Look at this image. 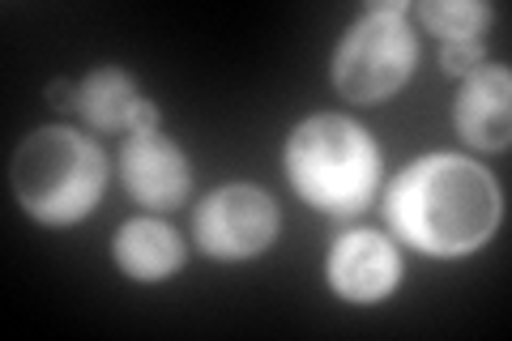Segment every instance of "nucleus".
I'll use <instances>...</instances> for the list:
<instances>
[{
    "mask_svg": "<svg viewBox=\"0 0 512 341\" xmlns=\"http://www.w3.org/2000/svg\"><path fill=\"white\" fill-rule=\"evenodd\" d=\"M393 235L427 256H466L500 231L504 192L487 167L461 154L414 158L384 192Z\"/></svg>",
    "mask_w": 512,
    "mask_h": 341,
    "instance_id": "nucleus-1",
    "label": "nucleus"
},
{
    "mask_svg": "<svg viewBox=\"0 0 512 341\" xmlns=\"http://www.w3.org/2000/svg\"><path fill=\"white\" fill-rule=\"evenodd\" d=\"M286 180L329 218L363 214L380 184V150L363 124L338 111L308 116L286 137Z\"/></svg>",
    "mask_w": 512,
    "mask_h": 341,
    "instance_id": "nucleus-2",
    "label": "nucleus"
},
{
    "mask_svg": "<svg viewBox=\"0 0 512 341\" xmlns=\"http://www.w3.org/2000/svg\"><path fill=\"white\" fill-rule=\"evenodd\" d=\"M13 192L43 226H73L99 205L107 154L73 128H39L13 150Z\"/></svg>",
    "mask_w": 512,
    "mask_h": 341,
    "instance_id": "nucleus-3",
    "label": "nucleus"
},
{
    "mask_svg": "<svg viewBox=\"0 0 512 341\" xmlns=\"http://www.w3.org/2000/svg\"><path fill=\"white\" fill-rule=\"evenodd\" d=\"M128 133H158V107L150 99H141L137 111H133V128Z\"/></svg>",
    "mask_w": 512,
    "mask_h": 341,
    "instance_id": "nucleus-13",
    "label": "nucleus"
},
{
    "mask_svg": "<svg viewBox=\"0 0 512 341\" xmlns=\"http://www.w3.org/2000/svg\"><path fill=\"white\" fill-rule=\"evenodd\" d=\"M120 184L137 205L175 209L188 201L192 171L175 141L158 133H128V141L120 145Z\"/></svg>",
    "mask_w": 512,
    "mask_h": 341,
    "instance_id": "nucleus-6",
    "label": "nucleus"
},
{
    "mask_svg": "<svg viewBox=\"0 0 512 341\" xmlns=\"http://www.w3.org/2000/svg\"><path fill=\"white\" fill-rule=\"evenodd\" d=\"M47 103L52 107H60V111H77V86H69V81H52V86H47Z\"/></svg>",
    "mask_w": 512,
    "mask_h": 341,
    "instance_id": "nucleus-14",
    "label": "nucleus"
},
{
    "mask_svg": "<svg viewBox=\"0 0 512 341\" xmlns=\"http://www.w3.org/2000/svg\"><path fill=\"white\" fill-rule=\"evenodd\" d=\"M406 0H376L333 52V86L350 103H384L419 64V35L406 22Z\"/></svg>",
    "mask_w": 512,
    "mask_h": 341,
    "instance_id": "nucleus-4",
    "label": "nucleus"
},
{
    "mask_svg": "<svg viewBox=\"0 0 512 341\" xmlns=\"http://www.w3.org/2000/svg\"><path fill=\"white\" fill-rule=\"evenodd\" d=\"M111 256L133 282H167L184 265V239L158 218H133L116 231Z\"/></svg>",
    "mask_w": 512,
    "mask_h": 341,
    "instance_id": "nucleus-9",
    "label": "nucleus"
},
{
    "mask_svg": "<svg viewBox=\"0 0 512 341\" xmlns=\"http://www.w3.org/2000/svg\"><path fill=\"white\" fill-rule=\"evenodd\" d=\"M325 273H329V286L346 303H380L402 282V256L376 231H346L329 248Z\"/></svg>",
    "mask_w": 512,
    "mask_h": 341,
    "instance_id": "nucleus-7",
    "label": "nucleus"
},
{
    "mask_svg": "<svg viewBox=\"0 0 512 341\" xmlns=\"http://www.w3.org/2000/svg\"><path fill=\"white\" fill-rule=\"evenodd\" d=\"M137 103H141V94L133 86V77L124 69H111V64L86 73V81L77 86V111H82L86 124L99 128V133H120V128L128 133Z\"/></svg>",
    "mask_w": 512,
    "mask_h": 341,
    "instance_id": "nucleus-10",
    "label": "nucleus"
},
{
    "mask_svg": "<svg viewBox=\"0 0 512 341\" xmlns=\"http://www.w3.org/2000/svg\"><path fill=\"white\" fill-rule=\"evenodd\" d=\"M419 18L444 43H461L483 39V30L491 26V5H483V0H423Z\"/></svg>",
    "mask_w": 512,
    "mask_h": 341,
    "instance_id": "nucleus-11",
    "label": "nucleus"
},
{
    "mask_svg": "<svg viewBox=\"0 0 512 341\" xmlns=\"http://www.w3.org/2000/svg\"><path fill=\"white\" fill-rule=\"evenodd\" d=\"M508 99L512 77L508 64H483L470 77H461V90L453 99V124L474 150H508Z\"/></svg>",
    "mask_w": 512,
    "mask_h": 341,
    "instance_id": "nucleus-8",
    "label": "nucleus"
},
{
    "mask_svg": "<svg viewBox=\"0 0 512 341\" xmlns=\"http://www.w3.org/2000/svg\"><path fill=\"white\" fill-rule=\"evenodd\" d=\"M440 64L448 77H470L474 69L487 64V52H483V39H461V43H444L440 47Z\"/></svg>",
    "mask_w": 512,
    "mask_h": 341,
    "instance_id": "nucleus-12",
    "label": "nucleus"
},
{
    "mask_svg": "<svg viewBox=\"0 0 512 341\" xmlns=\"http://www.w3.org/2000/svg\"><path fill=\"white\" fill-rule=\"evenodd\" d=\"M192 239L214 261H248L278 239V205L256 184L214 188L192 214Z\"/></svg>",
    "mask_w": 512,
    "mask_h": 341,
    "instance_id": "nucleus-5",
    "label": "nucleus"
}]
</instances>
